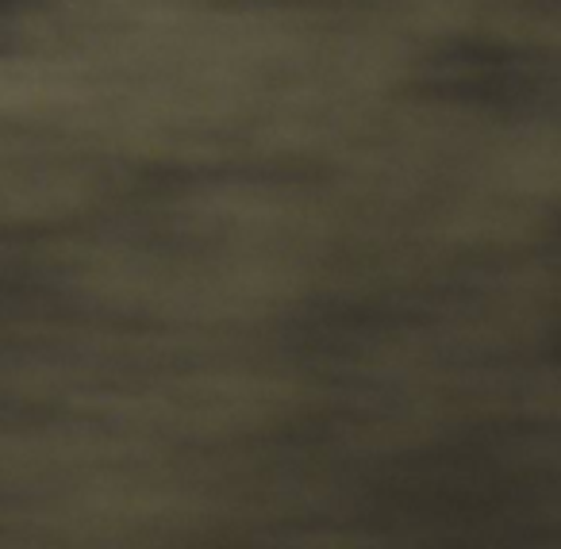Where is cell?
Segmentation results:
<instances>
[{"label":"cell","instance_id":"cell-1","mask_svg":"<svg viewBox=\"0 0 561 549\" xmlns=\"http://www.w3.org/2000/svg\"><path fill=\"white\" fill-rule=\"evenodd\" d=\"M443 81H450L461 96L473 101H523L535 93V73L527 62H515L504 50H458L443 62Z\"/></svg>","mask_w":561,"mask_h":549},{"label":"cell","instance_id":"cell-2","mask_svg":"<svg viewBox=\"0 0 561 549\" xmlns=\"http://www.w3.org/2000/svg\"><path fill=\"white\" fill-rule=\"evenodd\" d=\"M0 4H12V0H0Z\"/></svg>","mask_w":561,"mask_h":549}]
</instances>
